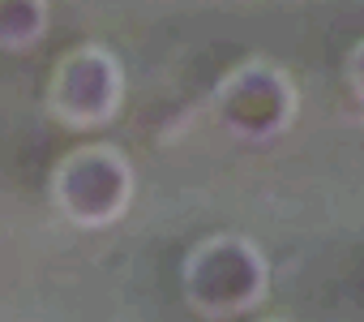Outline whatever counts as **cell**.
<instances>
[{"mask_svg":"<svg viewBox=\"0 0 364 322\" xmlns=\"http://www.w3.org/2000/svg\"><path fill=\"white\" fill-rule=\"evenodd\" d=\"M347 78H351V90H355V99L364 103V43L351 52V61H347Z\"/></svg>","mask_w":364,"mask_h":322,"instance_id":"obj_6","label":"cell"},{"mask_svg":"<svg viewBox=\"0 0 364 322\" xmlns=\"http://www.w3.org/2000/svg\"><path fill=\"white\" fill-rule=\"evenodd\" d=\"M52 9L48 0H0V48L26 52L48 35Z\"/></svg>","mask_w":364,"mask_h":322,"instance_id":"obj_5","label":"cell"},{"mask_svg":"<svg viewBox=\"0 0 364 322\" xmlns=\"http://www.w3.org/2000/svg\"><path fill=\"white\" fill-rule=\"evenodd\" d=\"M300 95L291 78L270 61H245L215 86L219 120L240 137H279L291 129Z\"/></svg>","mask_w":364,"mask_h":322,"instance_id":"obj_3","label":"cell"},{"mask_svg":"<svg viewBox=\"0 0 364 322\" xmlns=\"http://www.w3.org/2000/svg\"><path fill=\"white\" fill-rule=\"evenodd\" d=\"M52 194H56V207L73 224L103 228V224H116L129 211L133 168L116 146L95 142V146H82V150L60 159V168L52 177Z\"/></svg>","mask_w":364,"mask_h":322,"instance_id":"obj_2","label":"cell"},{"mask_svg":"<svg viewBox=\"0 0 364 322\" xmlns=\"http://www.w3.org/2000/svg\"><path fill=\"white\" fill-rule=\"evenodd\" d=\"M270 288V266L249 237H210L185 262V292L193 309L210 318H232L253 309Z\"/></svg>","mask_w":364,"mask_h":322,"instance_id":"obj_1","label":"cell"},{"mask_svg":"<svg viewBox=\"0 0 364 322\" xmlns=\"http://www.w3.org/2000/svg\"><path fill=\"white\" fill-rule=\"evenodd\" d=\"M48 103H52V116L73 129L107 125L124 103V65L107 48L82 43L52 69Z\"/></svg>","mask_w":364,"mask_h":322,"instance_id":"obj_4","label":"cell"}]
</instances>
